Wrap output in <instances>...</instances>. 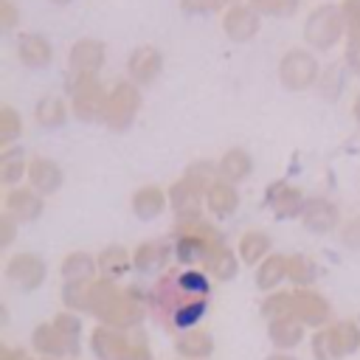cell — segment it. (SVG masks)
Instances as JSON below:
<instances>
[{"instance_id": "cell-37", "label": "cell", "mask_w": 360, "mask_h": 360, "mask_svg": "<svg viewBox=\"0 0 360 360\" xmlns=\"http://www.w3.org/2000/svg\"><path fill=\"white\" fill-rule=\"evenodd\" d=\"M65 118H68V107H65L62 98L48 96V98H42V101L37 104V121H39L42 127H59Z\"/></svg>"}, {"instance_id": "cell-48", "label": "cell", "mask_w": 360, "mask_h": 360, "mask_svg": "<svg viewBox=\"0 0 360 360\" xmlns=\"http://www.w3.org/2000/svg\"><path fill=\"white\" fill-rule=\"evenodd\" d=\"M17 219L11 217V214H3L0 217V245H11V239H14V231H17V225H14Z\"/></svg>"}, {"instance_id": "cell-14", "label": "cell", "mask_w": 360, "mask_h": 360, "mask_svg": "<svg viewBox=\"0 0 360 360\" xmlns=\"http://www.w3.org/2000/svg\"><path fill=\"white\" fill-rule=\"evenodd\" d=\"M62 180H65V174H62V169H59L56 160H51V158H34L31 160V166H28V183H31V188L37 194L48 197V194L59 191Z\"/></svg>"}, {"instance_id": "cell-50", "label": "cell", "mask_w": 360, "mask_h": 360, "mask_svg": "<svg viewBox=\"0 0 360 360\" xmlns=\"http://www.w3.org/2000/svg\"><path fill=\"white\" fill-rule=\"evenodd\" d=\"M346 65L360 76V39H349V45H346Z\"/></svg>"}, {"instance_id": "cell-43", "label": "cell", "mask_w": 360, "mask_h": 360, "mask_svg": "<svg viewBox=\"0 0 360 360\" xmlns=\"http://www.w3.org/2000/svg\"><path fill=\"white\" fill-rule=\"evenodd\" d=\"M340 87H343V70L338 65H329L323 70V76H321V90H323L326 98H332V96L340 93Z\"/></svg>"}, {"instance_id": "cell-46", "label": "cell", "mask_w": 360, "mask_h": 360, "mask_svg": "<svg viewBox=\"0 0 360 360\" xmlns=\"http://www.w3.org/2000/svg\"><path fill=\"white\" fill-rule=\"evenodd\" d=\"M340 242L352 250H360V217H352L349 222L340 225Z\"/></svg>"}, {"instance_id": "cell-7", "label": "cell", "mask_w": 360, "mask_h": 360, "mask_svg": "<svg viewBox=\"0 0 360 360\" xmlns=\"http://www.w3.org/2000/svg\"><path fill=\"white\" fill-rule=\"evenodd\" d=\"M292 318L301 321L307 329H323L329 323V318H332V307L312 287L292 290Z\"/></svg>"}, {"instance_id": "cell-17", "label": "cell", "mask_w": 360, "mask_h": 360, "mask_svg": "<svg viewBox=\"0 0 360 360\" xmlns=\"http://www.w3.org/2000/svg\"><path fill=\"white\" fill-rule=\"evenodd\" d=\"M174 352L180 360H208L214 354V338L205 329H188L174 338Z\"/></svg>"}, {"instance_id": "cell-47", "label": "cell", "mask_w": 360, "mask_h": 360, "mask_svg": "<svg viewBox=\"0 0 360 360\" xmlns=\"http://www.w3.org/2000/svg\"><path fill=\"white\" fill-rule=\"evenodd\" d=\"M219 6V0H180V8L188 14H208Z\"/></svg>"}, {"instance_id": "cell-35", "label": "cell", "mask_w": 360, "mask_h": 360, "mask_svg": "<svg viewBox=\"0 0 360 360\" xmlns=\"http://www.w3.org/2000/svg\"><path fill=\"white\" fill-rule=\"evenodd\" d=\"M93 281H65V287H62V304H65V309H70V312H87L90 309Z\"/></svg>"}, {"instance_id": "cell-53", "label": "cell", "mask_w": 360, "mask_h": 360, "mask_svg": "<svg viewBox=\"0 0 360 360\" xmlns=\"http://www.w3.org/2000/svg\"><path fill=\"white\" fill-rule=\"evenodd\" d=\"M352 110H354V118L360 121V93H357V98H354V107H352Z\"/></svg>"}, {"instance_id": "cell-51", "label": "cell", "mask_w": 360, "mask_h": 360, "mask_svg": "<svg viewBox=\"0 0 360 360\" xmlns=\"http://www.w3.org/2000/svg\"><path fill=\"white\" fill-rule=\"evenodd\" d=\"M0 360H34V354H31V352H25V349L0 346Z\"/></svg>"}, {"instance_id": "cell-10", "label": "cell", "mask_w": 360, "mask_h": 360, "mask_svg": "<svg viewBox=\"0 0 360 360\" xmlns=\"http://www.w3.org/2000/svg\"><path fill=\"white\" fill-rule=\"evenodd\" d=\"M270 211L278 217V219H292V217H301L304 214V205H307V197L301 194V188L284 183V180H276L273 186H267V194H264Z\"/></svg>"}, {"instance_id": "cell-5", "label": "cell", "mask_w": 360, "mask_h": 360, "mask_svg": "<svg viewBox=\"0 0 360 360\" xmlns=\"http://www.w3.org/2000/svg\"><path fill=\"white\" fill-rule=\"evenodd\" d=\"M31 346L39 360H76L82 352V340L65 338L53 323H39L31 332Z\"/></svg>"}, {"instance_id": "cell-27", "label": "cell", "mask_w": 360, "mask_h": 360, "mask_svg": "<svg viewBox=\"0 0 360 360\" xmlns=\"http://www.w3.org/2000/svg\"><path fill=\"white\" fill-rule=\"evenodd\" d=\"M217 169H219V180H228V183L236 186L239 180H245V177L250 174L253 160H250V155H248L245 149H228V152L219 158Z\"/></svg>"}, {"instance_id": "cell-42", "label": "cell", "mask_w": 360, "mask_h": 360, "mask_svg": "<svg viewBox=\"0 0 360 360\" xmlns=\"http://www.w3.org/2000/svg\"><path fill=\"white\" fill-rule=\"evenodd\" d=\"M121 360H152V349H149L143 332H132L129 335V346H127Z\"/></svg>"}, {"instance_id": "cell-16", "label": "cell", "mask_w": 360, "mask_h": 360, "mask_svg": "<svg viewBox=\"0 0 360 360\" xmlns=\"http://www.w3.org/2000/svg\"><path fill=\"white\" fill-rule=\"evenodd\" d=\"M6 214H11L17 222H34L42 214V194L34 188H11L6 194Z\"/></svg>"}, {"instance_id": "cell-21", "label": "cell", "mask_w": 360, "mask_h": 360, "mask_svg": "<svg viewBox=\"0 0 360 360\" xmlns=\"http://www.w3.org/2000/svg\"><path fill=\"white\" fill-rule=\"evenodd\" d=\"M160 70V53L152 45H141L129 53V76L135 84H149Z\"/></svg>"}, {"instance_id": "cell-34", "label": "cell", "mask_w": 360, "mask_h": 360, "mask_svg": "<svg viewBox=\"0 0 360 360\" xmlns=\"http://www.w3.org/2000/svg\"><path fill=\"white\" fill-rule=\"evenodd\" d=\"M287 264H290V276H287V278L295 284V290L312 287V281H315V276H318V267H315V262H312L309 256L292 253V256H287Z\"/></svg>"}, {"instance_id": "cell-11", "label": "cell", "mask_w": 360, "mask_h": 360, "mask_svg": "<svg viewBox=\"0 0 360 360\" xmlns=\"http://www.w3.org/2000/svg\"><path fill=\"white\" fill-rule=\"evenodd\" d=\"M301 222L309 233L321 236V233H332L340 225V214H338V205L329 202L326 197H309L307 205H304Z\"/></svg>"}, {"instance_id": "cell-38", "label": "cell", "mask_w": 360, "mask_h": 360, "mask_svg": "<svg viewBox=\"0 0 360 360\" xmlns=\"http://www.w3.org/2000/svg\"><path fill=\"white\" fill-rule=\"evenodd\" d=\"M309 352H312L315 360H343L340 352H338V346H335V340H332L329 326L315 329V335L309 338Z\"/></svg>"}, {"instance_id": "cell-32", "label": "cell", "mask_w": 360, "mask_h": 360, "mask_svg": "<svg viewBox=\"0 0 360 360\" xmlns=\"http://www.w3.org/2000/svg\"><path fill=\"white\" fill-rule=\"evenodd\" d=\"M239 253H233L231 248H219V250H214V256L208 259V264L202 267L208 276H214V278H219V281H231L233 276H236V270H239Z\"/></svg>"}, {"instance_id": "cell-54", "label": "cell", "mask_w": 360, "mask_h": 360, "mask_svg": "<svg viewBox=\"0 0 360 360\" xmlns=\"http://www.w3.org/2000/svg\"><path fill=\"white\" fill-rule=\"evenodd\" d=\"M219 3H231V6H239V0H219Z\"/></svg>"}, {"instance_id": "cell-25", "label": "cell", "mask_w": 360, "mask_h": 360, "mask_svg": "<svg viewBox=\"0 0 360 360\" xmlns=\"http://www.w3.org/2000/svg\"><path fill=\"white\" fill-rule=\"evenodd\" d=\"M270 236L264 231H248L239 236V245H236V253L245 264H262L267 256H270Z\"/></svg>"}, {"instance_id": "cell-9", "label": "cell", "mask_w": 360, "mask_h": 360, "mask_svg": "<svg viewBox=\"0 0 360 360\" xmlns=\"http://www.w3.org/2000/svg\"><path fill=\"white\" fill-rule=\"evenodd\" d=\"M138 107H141V96H138V90H135L132 84L124 82V84H118V87L107 96L104 124H107L110 129H127V127L132 124Z\"/></svg>"}, {"instance_id": "cell-18", "label": "cell", "mask_w": 360, "mask_h": 360, "mask_svg": "<svg viewBox=\"0 0 360 360\" xmlns=\"http://www.w3.org/2000/svg\"><path fill=\"white\" fill-rule=\"evenodd\" d=\"M222 28L233 42H245L259 31V14L253 6H231Z\"/></svg>"}, {"instance_id": "cell-24", "label": "cell", "mask_w": 360, "mask_h": 360, "mask_svg": "<svg viewBox=\"0 0 360 360\" xmlns=\"http://www.w3.org/2000/svg\"><path fill=\"white\" fill-rule=\"evenodd\" d=\"M290 276V264H287V256H281V253H270L262 264H259V270H256V287L262 290V292H276L278 290V284L284 281Z\"/></svg>"}, {"instance_id": "cell-19", "label": "cell", "mask_w": 360, "mask_h": 360, "mask_svg": "<svg viewBox=\"0 0 360 360\" xmlns=\"http://www.w3.org/2000/svg\"><path fill=\"white\" fill-rule=\"evenodd\" d=\"M104 62V45L98 39H79L70 51L73 76H93Z\"/></svg>"}, {"instance_id": "cell-26", "label": "cell", "mask_w": 360, "mask_h": 360, "mask_svg": "<svg viewBox=\"0 0 360 360\" xmlns=\"http://www.w3.org/2000/svg\"><path fill=\"white\" fill-rule=\"evenodd\" d=\"M17 56L28 68H42V65L51 62V45L39 34H22L20 42H17Z\"/></svg>"}, {"instance_id": "cell-31", "label": "cell", "mask_w": 360, "mask_h": 360, "mask_svg": "<svg viewBox=\"0 0 360 360\" xmlns=\"http://www.w3.org/2000/svg\"><path fill=\"white\" fill-rule=\"evenodd\" d=\"M329 332H332V340H335L340 357H349L360 349V323L357 321H335V323H329Z\"/></svg>"}, {"instance_id": "cell-1", "label": "cell", "mask_w": 360, "mask_h": 360, "mask_svg": "<svg viewBox=\"0 0 360 360\" xmlns=\"http://www.w3.org/2000/svg\"><path fill=\"white\" fill-rule=\"evenodd\" d=\"M211 292V284H208V276L205 270H197V267H188V270H166L158 284L146 292L149 295V315L163 326L169 329L174 312L194 301V298H208Z\"/></svg>"}, {"instance_id": "cell-23", "label": "cell", "mask_w": 360, "mask_h": 360, "mask_svg": "<svg viewBox=\"0 0 360 360\" xmlns=\"http://www.w3.org/2000/svg\"><path fill=\"white\" fill-rule=\"evenodd\" d=\"M169 205V191L158 188V186H143L132 194V211L141 219H155L163 214V208Z\"/></svg>"}, {"instance_id": "cell-20", "label": "cell", "mask_w": 360, "mask_h": 360, "mask_svg": "<svg viewBox=\"0 0 360 360\" xmlns=\"http://www.w3.org/2000/svg\"><path fill=\"white\" fill-rule=\"evenodd\" d=\"M304 332H307V326L295 318H281V321L267 323V338L276 346V352H292L304 340Z\"/></svg>"}, {"instance_id": "cell-45", "label": "cell", "mask_w": 360, "mask_h": 360, "mask_svg": "<svg viewBox=\"0 0 360 360\" xmlns=\"http://www.w3.org/2000/svg\"><path fill=\"white\" fill-rule=\"evenodd\" d=\"M253 6H256L259 11H264V14H278V17H284V14H292V11H295L298 0H253Z\"/></svg>"}, {"instance_id": "cell-8", "label": "cell", "mask_w": 360, "mask_h": 360, "mask_svg": "<svg viewBox=\"0 0 360 360\" xmlns=\"http://www.w3.org/2000/svg\"><path fill=\"white\" fill-rule=\"evenodd\" d=\"M278 76H281V84L290 87V90H307L315 79H318V65L312 59V53L295 48V51H287L281 65H278Z\"/></svg>"}, {"instance_id": "cell-41", "label": "cell", "mask_w": 360, "mask_h": 360, "mask_svg": "<svg viewBox=\"0 0 360 360\" xmlns=\"http://www.w3.org/2000/svg\"><path fill=\"white\" fill-rule=\"evenodd\" d=\"M17 135H20V118H17V112L11 107H3L0 110V143L8 146Z\"/></svg>"}, {"instance_id": "cell-13", "label": "cell", "mask_w": 360, "mask_h": 360, "mask_svg": "<svg viewBox=\"0 0 360 360\" xmlns=\"http://www.w3.org/2000/svg\"><path fill=\"white\" fill-rule=\"evenodd\" d=\"M202 191L197 186H191L186 177H180L172 188H169V205L177 214V219H200V208H202Z\"/></svg>"}, {"instance_id": "cell-55", "label": "cell", "mask_w": 360, "mask_h": 360, "mask_svg": "<svg viewBox=\"0 0 360 360\" xmlns=\"http://www.w3.org/2000/svg\"><path fill=\"white\" fill-rule=\"evenodd\" d=\"M53 3H59V6H62V3H70V0H53Z\"/></svg>"}, {"instance_id": "cell-29", "label": "cell", "mask_w": 360, "mask_h": 360, "mask_svg": "<svg viewBox=\"0 0 360 360\" xmlns=\"http://www.w3.org/2000/svg\"><path fill=\"white\" fill-rule=\"evenodd\" d=\"M96 262H98V270H101L104 278H118V276L129 273V267H132V253H129L127 248H121V245H110V248H104V250L96 256Z\"/></svg>"}, {"instance_id": "cell-52", "label": "cell", "mask_w": 360, "mask_h": 360, "mask_svg": "<svg viewBox=\"0 0 360 360\" xmlns=\"http://www.w3.org/2000/svg\"><path fill=\"white\" fill-rule=\"evenodd\" d=\"M264 360H298L292 352H270Z\"/></svg>"}, {"instance_id": "cell-49", "label": "cell", "mask_w": 360, "mask_h": 360, "mask_svg": "<svg viewBox=\"0 0 360 360\" xmlns=\"http://www.w3.org/2000/svg\"><path fill=\"white\" fill-rule=\"evenodd\" d=\"M0 22H3V28L17 25V8H14L11 0H0Z\"/></svg>"}, {"instance_id": "cell-36", "label": "cell", "mask_w": 360, "mask_h": 360, "mask_svg": "<svg viewBox=\"0 0 360 360\" xmlns=\"http://www.w3.org/2000/svg\"><path fill=\"white\" fill-rule=\"evenodd\" d=\"M262 315H264V321L270 323V321H281V318H292V290L290 292H270V295H264V301H262Z\"/></svg>"}, {"instance_id": "cell-3", "label": "cell", "mask_w": 360, "mask_h": 360, "mask_svg": "<svg viewBox=\"0 0 360 360\" xmlns=\"http://www.w3.org/2000/svg\"><path fill=\"white\" fill-rule=\"evenodd\" d=\"M343 28H346L343 11L338 6H321L309 14V20L304 25V37L315 48H332L340 39Z\"/></svg>"}, {"instance_id": "cell-4", "label": "cell", "mask_w": 360, "mask_h": 360, "mask_svg": "<svg viewBox=\"0 0 360 360\" xmlns=\"http://www.w3.org/2000/svg\"><path fill=\"white\" fill-rule=\"evenodd\" d=\"M70 104H73V112L82 118V121H93V118H104V110H107V96L101 90V84L93 79V76H73L70 84Z\"/></svg>"}, {"instance_id": "cell-2", "label": "cell", "mask_w": 360, "mask_h": 360, "mask_svg": "<svg viewBox=\"0 0 360 360\" xmlns=\"http://www.w3.org/2000/svg\"><path fill=\"white\" fill-rule=\"evenodd\" d=\"M225 248V239L219 236V231L200 219H177L174 225V256L180 264L186 267H205L208 259L214 256V250Z\"/></svg>"}, {"instance_id": "cell-44", "label": "cell", "mask_w": 360, "mask_h": 360, "mask_svg": "<svg viewBox=\"0 0 360 360\" xmlns=\"http://www.w3.org/2000/svg\"><path fill=\"white\" fill-rule=\"evenodd\" d=\"M346 28H349V39H360V0H346L340 6Z\"/></svg>"}, {"instance_id": "cell-33", "label": "cell", "mask_w": 360, "mask_h": 360, "mask_svg": "<svg viewBox=\"0 0 360 360\" xmlns=\"http://www.w3.org/2000/svg\"><path fill=\"white\" fill-rule=\"evenodd\" d=\"M28 160H25V155L20 152V149H6L3 152V158H0V180L6 183V186H14V183H20L22 177H28Z\"/></svg>"}, {"instance_id": "cell-15", "label": "cell", "mask_w": 360, "mask_h": 360, "mask_svg": "<svg viewBox=\"0 0 360 360\" xmlns=\"http://www.w3.org/2000/svg\"><path fill=\"white\" fill-rule=\"evenodd\" d=\"M172 248L166 242H158V239H149L143 245L135 248L132 253V267L138 273H160L169 267V259H172Z\"/></svg>"}, {"instance_id": "cell-30", "label": "cell", "mask_w": 360, "mask_h": 360, "mask_svg": "<svg viewBox=\"0 0 360 360\" xmlns=\"http://www.w3.org/2000/svg\"><path fill=\"white\" fill-rule=\"evenodd\" d=\"M205 309H208V298H194V301L183 304V307L174 312V318H172V323H169V329H166V332L180 335V332L197 329V326H200V321L205 318Z\"/></svg>"}, {"instance_id": "cell-6", "label": "cell", "mask_w": 360, "mask_h": 360, "mask_svg": "<svg viewBox=\"0 0 360 360\" xmlns=\"http://www.w3.org/2000/svg\"><path fill=\"white\" fill-rule=\"evenodd\" d=\"M6 278L20 290V292H34L45 281V262L37 253H14L6 264Z\"/></svg>"}, {"instance_id": "cell-22", "label": "cell", "mask_w": 360, "mask_h": 360, "mask_svg": "<svg viewBox=\"0 0 360 360\" xmlns=\"http://www.w3.org/2000/svg\"><path fill=\"white\" fill-rule=\"evenodd\" d=\"M205 205H208V211H211L214 217H219V219L231 217V214L236 211V205H239L236 186L228 183V180H217V183L205 191Z\"/></svg>"}, {"instance_id": "cell-40", "label": "cell", "mask_w": 360, "mask_h": 360, "mask_svg": "<svg viewBox=\"0 0 360 360\" xmlns=\"http://www.w3.org/2000/svg\"><path fill=\"white\" fill-rule=\"evenodd\" d=\"M51 323H53L65 338H70V340H79V338H82V318H79L76 312H70V309L59 312Z\"/></svg>"}, {"instance_id": "cell-12", "label": "cell", "mask_w": 360, "mask_h": 360, "mask_svg": "<svg viewBox=\"0 0 360 360\" xmlns=\"http://www.w3.org/2000/svg\"><path fill=\"white\" fill-rule=\"evenodd\" d=\"M129 335L132 332H121V329H112V326L98 323L90 332V352L98 360H121L124 352H127V346H129Z\"/></svg>"}, {"instance_id": "cell-39", "label": "cell", "mask_w": 360, "mask_h": 360, "mask_svg": "<svg viewBox=\"0 0 360 360\" xmlns=\"http://www.w3.org/2000/svg\"><path fill=\"white\" fill-rule=\"evenodd\" d=\"M183 177L205 194V191L219 180V169H217L214 163H205V160H202V163H191V166L186 169V174H183Z\"/></svg>"}, {"instance_id": "cell-28", "label": "cell", "mask_w": 360, "mask_h": 360, "mask_svg": "<svg viewBox=\"0 0 360 360\" xmlns=\"http://www.w3.org/2000/svg\"><path fill=\"white\" fill-rule=\"evenodd\" d=\"M96 270H98V262L84 250H73L62 259V278L65 281H93Z\"/></svg>"}, {"instance_id": "cell-56", "label": "cell", "mask_w": 360, "mask_h": 360, "mask_svg": "<svg viewBox=\"0 0 360 360\" xmlns=\"http://www.w3.org/2000/svg\"><path fill=\"white\" fill-rule=\"evenodd\" d=\"M357 323H360V318H357Z\"/></svg>"}]
</instances>
